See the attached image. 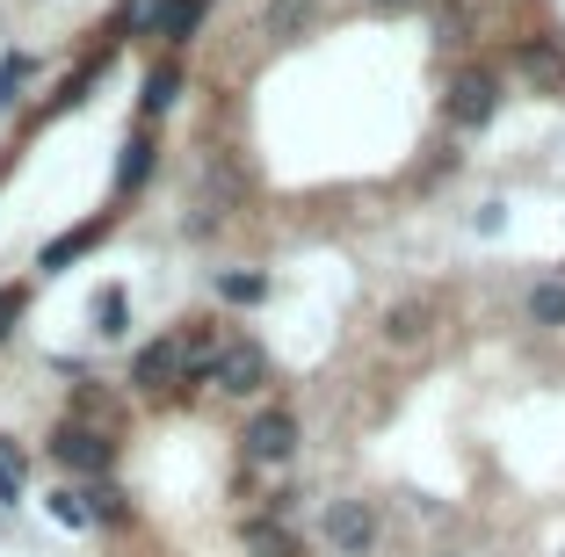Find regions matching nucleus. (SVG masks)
Returning a JSON list of instances; mask_svg holds the SVG:
<instances>
[{
	"label": "nucleus",
	"mask_w": 565,
	"mask_h": 557,
	"mask_svg": "<svg viewBox=\"0 0 565 557\" xmlns=\"http://www.w3.org/2000/svg\"><path fill=\"white\" fill-rule=\"evenodd\" d=\"M522 73H536V81H565V58L551 44H522Z\"/></svg>",
	"instance_id": "obj_19"
},
{
	"label": "nucleus",
	"mask_w": 565,
	"mask_h": 557,
	"mask_svg": "<svg viewBox=\"0 0 565 557\" xmlns=\"http://www.w3.org/2000/svg\"><path fill=\"white\" fill-rule=\"evenodd\" d=\"M239 449H247V463H290V449H298V420H290L282 406L254 413L247 435H239Z\"/></svg>",
	"instance_id": "obj_2"
},
{
	"label": "nucleus",
	"mask_w": 565,
	"mask_h": 557,
	"mask_svg": "<svg viewBox=\"0 0 565 557\" xmlns=\"http://www.w3.org/2000/svg\"><path fill=\"white\" fill-rule=\"evenodd\" d=\"M420 333H428V312H420V304H399V312H392V341H420Z\"/></svg>",
	"instance_id": "obj_20"
},
{
	"label": "nucleus",
	"mask_w": 565,
	"mask_h": 557,
	"mask_svg": "<svg viewBox=\"0 0 565 557\" xmlns=\"http://www.w3.org/2000/svg\"><path fill=\"white\" fill-rule=\"evenodd\" d=\"M131 384L138 392H167V384H189V355H182V333L174 341H146L131 362Z\"/></svg>",
	"instance_id": "obj_5"
},
{
	"label": "nucleus",
	"mask_w": 565,
	"mask_h": 557,
	"mask_svg": "<svg viewBox=\"0 0 565 557\" xmlns=\"http://www.w3.org/2000/svg\"><path fill=\"white\" fill-rule=\"evenodd\" d=\"M305 22H312V0H276L268 8V36H298Z\"/></svg>",
	"instance_id": "obj_17"
},
{
	"label": "nucleus",
	"mask_w": 565,
	"mask_h": 557,
	"mask_svg": "<svg viewBox=\"0 0 565 557\" xmlns=\"http://www.w3.org/2000/svg\"><path fill=\"white\" fill-rule=\"evenodd\" d=\"M530 319L536 326H565V282H536L530 290Z\"/></svg>",
	"instance_id": "obj_14"
},
{
	"label": "nucleus",
	"mask_w": 565,
	"mask_h": 557,
	"mask_svg": "<svg viewBox=\"0 0 565 557\" xmlns=\"http://www.w3.org/2000/svg\"><path fill=\"white\" fill-rule=\"evenodd\" d=\"M15 319H22V290H0V333L15 326Z\"/></svg>",
	"instance_id": "obj_23"
},
{
	"label": "nucleus",
	"mask_w": 565,
	"mask_h": 557,
	"mask_svg": "<svg viewBox=\"0 0 565 557\" xmlns=\"http://www.w3.org/2000/svg\"><path fill=\"white\" fill-rule=\"evenodd\" d=\"M51 522L58 528H87L95 522V485H58L51 492Z\"/></svg>",
	"instance_id": "obj_7"
},
{
	"label": "nucleus",
	"mask_w": 565,
	"mask_h": 557,
	"mask_svg": "<svg viewBox=\"0 0 565 557\" xmlns=\"http://www.w3.org/2000/svg\"><path fill=\"white\" fill-rule=\"evenodd\" d=\"M493 109H500V81L486 66H465L449 81V124H457V131H486Z\"/></svg>",
	"instance_id": "obj_1"
},
{
	"label": "nucleus",
	"mask_w": 565,
	"mask_h": 557,
	"mask_svg": "<svg viewBox=\"0 0 565 557\" xmlns=\"http://www.w3.org/2000/svg\"><path fill=\"white\" fill-rule=\"evenodd\" d=\"M146 174H152V138H131L117 160V189H146Z\"/></svg>",
	"instance_id": "obj_13"
},
{
	"label": "nucleus",
	"mask_w": 565,
	"mask_h": 557,
	"mask_svg": "<svg viewBox=\"0 0 565 557\" xmlns=\"http://www.w3.org/2000/svg\"><path fill=\"white\" fill-rule=\"evenodd\" d=\"M196 22H203V0H174V8H167V22H160V36H167V44H189V36H196Z\"/></svg>",
	"instance_id": "obj_16"
},
{
	"label": "nucleus",
	"mask_w": 565,
	"mask_h": 557,
	"mask_svg": "<svg viewBox=\"0 0 565 557\" xmlns=\"http://www.w3.org/2000/svg\"><path fill=\"white\" fill-rule=\"evenodd\" d=\"M174 95H182V73H174V66H152L138 101H146V116H160V109H174Z\"/></svg>",
	"instance_id": "obj_12"
},
{
	"label": "nucleus",
	"mask_w": 565,
	"mask_h": 557,
	"mask_svg": "<svg viewBox=\"0 0 565 557\" xmlns=\"http://www.w3.org/2000/svg\"><path fill=\"white\" fill-rule=\"evenodd\" d=\"M95 522H124V500L109 485H95Z\"/></svg>",
	"instance_id": "obj_22"
},
{
	"label": "nucleus",
	"mask_w": 565,
	"mask_h": 557,
	"mask_svg": "<svg viewBox=\"0 0 565 557\" xmlns=\"http://www.w3.org/2000/svg\"><path fill=\"white\" fill-rule=\"evenodd\" d=\"M51 457L66 463V471H81V478H102L109 471V463H117V449H109V435H95V427H58V435H51Z\"/></svg>",
	"instance_id": "obj_3"
},
{
	"label": "nucleus",
	"mask_w": 565,
	"mask_h": 557,
	"mask_svg": "<svg viewBox=\"0 0 565 557\" xmlns=\"http://www.w3.org/2000/svg\"><path fill=\"white\" fill-rule=\"evenodd\" d=\"M167 8H174V0H124V30H138V36H160V22H167Z\"/></svg>",
	"instance_id": "obj_18"
},
{
	"label": "nucleus",
	"mask_w": 565,
	"mask_h": 557,
	"mask_svg": "<svg viewBox=\"0 0 565 557\" xmlns=\"http://www.w3.org/2000/svg\"><path fill=\"white\" fill-rule=\"evenodd\" d=\"M327 543L341 557H363L370 543H377V514H370L363 500H333V507H327Z\"/></svg>",
	"instance_id": "obj_6"
},
{
	"label": "nucleus",
	"mask_w": 565,
	"mask_h": 557,
	"mask_svg": "<svg viewBox=\"0 0 565 557\" xmlns=\"http://www.w3.org/2000/svg\"><path fill=\"white\" fill-rule=\"evenodd\" d=\"M124 326H131V304H124V290L109 282V290H95V333H102V341H117Z\"/></svg>",
	"instance_id": "obj_9"
},
{
	"label": "nucleus",
	"mask_w": 565,
	"mask_h": 557,
	"mask_svg": "<svg viewBox=\"0 0 565 557\" xmlns=\"http://www.w3.org/2000/svg\"><path fill=\"white\" fill-rule=\"evenodd\" d=\"M247 550L254 557H298V536H290L282 522H268V514H254L247 522Z\"/></svg>",
	"instance_id": "obj_8"
},
{
	"label": "nucleus",
	"mask_w": 565,
	"mask_h": 557,
	"mask_svg": "<svg viewBox=\"0 0 565 557\" xmlns=\"http://www.w3.org/2000/svg\"><path fill=\"white\" fill-rule=\"evenodd\" d=\"M22 81H30V58H0V109L22 95Z\"/></svg>",
	"instance_id": "obj_21"
},
{
	"label": "nucleus",
	"mask_w": 565,
	"mask_h": 557,
	"mask_svg": "<svg viewBox=\"0 0 565 557\" xmlns=\"http://www.w3.org/2000/svg\"><path fill=\"white\" fill-rule=\"evenodd\" d=\"M95 239H102V217H95V225H81V232H58V239L44 246V268H66V261H81V254H87Z\"/></svg>",
	"instance_id": "obj_10"
},
{
	"label": "nucleus",
	"mask_w": 565,
	"mask_h": 557,
	"mask_svg": "<svg viewBox=\"0 0 565 557\" xmlns=\"http://www.w3.org/2000/svg\"><path fill=\"white\" fill-rule=\"evenodd\" d=\"M217 290H225V304H262L268 276H262V268H233V276H217Z\"/></svg>",
	"instance_id": "obj_11"
},
{
	"label": "nucleus",
	"mask_w": 565,
	"mask_h": 557,
	"mask_svg": "<svg viewBox=\"0 0 565 557\" xmlns=\"http://www.w3.org/2000/svg\"><path fill=\"white\" fill-rule=\"evenodd\" d=\"M22 478H30L22 449H15V442H0V507H15V500H22Z\"/></svg>",
	"instance_id": "obj_15"
},
{
	"label": "nucleus",
	"mask_w": 565,
	"mask_h": 557,
	"mask_svg": "<svg viewBox=\"0 0 565 557\" xmlns=\"http://www.w3.org/2000/svg\"><path fill=\"white\" fill-rule=\"evenodd\" d=\"M370 8H406V0H370Z\"/></svg>",
	"instance_id": "obj_24"
},
{
	"label": "nucleus",
	"mask_w": 565,
	"mask_h": 557,
	"mask_svg": "<svg viewBox=\"0 0 565 557\" xmlns=\"http://www.w3.org/2000/svg\"><path fill=\"white\" fill-rule=\"evenodd\" d=\"M211 384H217V392H239V398L262 392V384H268V355H262L254 341H225V347H217Z\"/></svg>",
	"instance_id": "obj_4"
}]
</instances>
